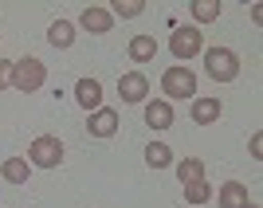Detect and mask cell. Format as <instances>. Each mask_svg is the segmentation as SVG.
Listing matches in <instances>:
<instances>
[{"label": "cell", "instance_id": "7", "mask_svg": "<svg viewBox=\"0 0 263 208\" xmlns=\"http://www.w3.org/2000/svg\"><path fill=\"white\" fill-rule=\"evenodd\" d=\"M87 130H90V138H114V134H118V110L114 106H99L87 118Z\"/></svg>", "mask_w": 263, "mask_h": 208}, {"label": "cell", "instance_id": "15", "mask_svg": "<svg viewBox=\"0 0 263 208\" xmlns=\"http://www.w3.org/2000/svg\"><path fill=\"white\" fill-rule=\"evenodd\" d=\"M47 44L59 47V51H67V47L75 44V24L71 20H55L51 28H47Z\"/></svg>", "mask_w": 263, "mask_h": 208}, {"label": "cell", "instance_id": "11", "mask_svg": "<svg viewBox=\"0 0 263 208\" xmlns=\"http://www.w3.org/2000/svg\"><path fill=\"white\" fill-rule=\"evenodd\" d=\"M145 126H154V130H169L173 126V106L165 99H154V102H145Z\"/></svg>", "mask_w": 263, "mask_h": 208}, {"label": "cell", "instance_id": "3", "mask_svg": "<svg viewBox=\"0 0 263 208\" xmlns=\"http://www.w3.org/2000/svg\"><path fill=\"white\" fill-rule=\"evenodd\" d=\"M161 90L169 99H197V75L185 63H173V67H165V75H161Z\"/></svg>", "mask_w": 263, "mask_h": 208}, {"label": "cell", "instance_id": "14", "mask_svg": "<svg viewBox=\"0 0 263 208\" xmlns=\"http://www.w3.org/2000/svg\"><path fill=\"white\" fill-rule=\"evenodd\" d=\"M216 204H220V208H243V204H248V188H243L240 181H228V185H220Z\"/></svg>", "mask_w": 263, "mask_h": 208}, {"label": "cell", "instance_id": "16", "mask_svg": "<svg viewBox=\"0 0 263 208\" xmlns=\"http://www.w3.org/2000/svg\"><path fill=\"white\" fill-rule=\"evenodd\" d=\"M173 169H177V181H181V185L204 181V161H200V157H181V161H173Z\"/></svg>", "mask_w": 263, "mask_h": 208}, {"label": "cell", "instance_id": "13", "mask_svg": "<svg viewBox=\"0 0 263 208\" xmlns=\"http://www.w3.org/2000/svg\"><path fill=\"white\" fill-rule=\"evenodd\" d=\"M126 51H130L134 63H154V55H157V40H154V35H145V32H138V35L130 40V47H126Z\"/></svg>", "mask_w": 263, "mask_h": 208}, {"label": "cell", "instance_id": "20", "mask_svg": "<svg viewBox=\"0 0 263 208\" xmlns=\"http://www.w3.org/2000/svg\"><path fill=\"white\" fill-rule=\"evenodd\" d=\"M185 200H189V204H204V200H212V185H209V181H193V185H185Z\"/></svg>", "mask_w": 263, "mask_h": 208}, {"label": "cell", "instance_id": "17", "mask_svg": "<svg viewBox=\"0 0 263 208\" xmlns=\"http://www.w3.org/2000/svg\"><path fill=\"white\" fill-rule=\"evenodd\" d=\"M145 161H149V169H169L177 157H173V149H169L165 142H149L145 145Z\"/></svg>", "mask_w": 263, "mask_h": 208}, {"label": "cell", "instance_id": "8", "mask_svg": "<svg viewBox=\"0 0 263 208\" xmlns=\"http://www.w3.org/2000/svg\"><path fill=\"white\" fill-rule=\"evenodd\" d=\"M75 102L87 110V114H95V110L102 106V83L99 79H79L75 83Z\"/></svg>", "mask_w": 263, "mask_h": 208}, {"label": "cell", "instance_id": "2", "mask_svg": "<svg viewBox=\"0 0 263 208\" xmlns=\"http://www.w3.org/2000/svg\"><path fill=\"white\" fill-rule=\"evenodd\" d=\"M204 75L212 83H236L240 79V55L232 47H204Z\"/></svg>", "mask_w": 263, "mask_h": 208}, {"label": "cell", "instance_id": "6", "mask_svg": "<svg viewBox=\"0 0 263 208\" xmlns=\"http://www.w3.org/2000/svg\"><path fill=\"white\" fill-rule=\"evenodd\" d=\"M118 94H122V102H145L149 79L142 71H126V75H118Z\"/></svg>", "mask_w": 263, "mask_h": 208}, {"label": "cell", "instance_id": "5", "mask_svg": "<svg viewBox=\"0 0 263 208\" xmlns=\"http://www.w3.org/2000/svg\"><path fill=\"white\" fill-rule=\"evenodd\" d=\"M169 51H173V59H193V55L204 51V32H200L197 24H189V28H177L173 35H169Z\"/></svg>", "mask_w": 263, "mask_h": 208}, {"label": "cell", "instance_id": "1", "mask_svg": "<svg viewBox=\"0 0 263 208\" xmlns=\"http://www.w3.org/2000/svg\"><path fill=\"white\" fill-rule=\"evenodd\" d=\"M8 83L24 94H32L47 83V63L35 59V55H24V59H12V71H8Z\"/></svg>", "mask_w": 263, "mask_h": 208}, {"label": "cell", "instance_id": "4", "mask_svg": "<svg viewBox=\"0 0 263 208\" xmlns=\"http://www.w3.org/2000/svg\"><path fill=\"white\" fill-rule=\"evenodd\" d=\"M28 165H35V169H59V165H63V142L51 138V134L35 138V142L28 145Z\"/></svg>", "mask_w": 263, "mask_h": 208}, {"label": "cell", "instance_id": "18", "mask_svg": "<svg viewBox=\"0 0 263 208\" xmlns=\"http://www.w3.org/2000/svg\"><path fill=\"white\" fill-rule=\"evenodd\" d=\"M189 12H193L197 28H200V24H212V20H220V0H193Z\"/></svg>", "mask_w": 263, "mask_h": 208}, {"label": "cell", "instance_id": "23", "mask_svg": "<svg viewBox=\"0 0 263 208\" xmlns=\"http://www.w3.org/2000/svg\"><path fill=\"white\" fill-rule=\"evenodd\" d=\"M243 208H259V204H255V200H248V204H243Z\"/></svg>", "mask_w": 263, "mask_h": 208}, {"label": "cell", "instance_id": "9", "mask_svg": "<svg viewBox=\"0 0 263 208\" xmlns=\"http://www.w3.org/2000/svg\"><path fill=\"white\" fill-rule=\"evenodd\" d=\"M79 24H83V28H87L90 35H106L110 28H114V16H110L106 8H99V4H90V8H83Z\"/></svg>", "mask_w": 263, "mask_h": 208}, {"label": "cell", "instance_id": "22", "mask_svg": "<svg viewBox=\"0 0 263 208\" xmlns=\"http://www.w3.org/2000/svg\"><path fill=\"white\" fill-rule=\"evenodd\" d=\"M8 71H12V59H0V90L8 87Z\"/></svg>", "mask_w": 263, "mask_h": 208}, {"label": "cell", "instance_id": "12", "mask_svg": "<svg viewBox=\"0 0 263 208\" xmlns=\"http://www.w3.org/2000/svg\"><path fill=\"white\" fill-rule=\"evenodd\" d=\"M0 177H4L8 185H28L32 165H28V157H4V165H0Z\"/></svg>", "mask_w": 263, "mask_h": 208}, {"label": "cell", "instance_id": "10", "mask_svg": "<svg viewBox=\"0 0 263 208\" xmlns=\"http://www.w3.org/2000/svg\"><path fill=\"white\" fill-rule=\"evenodd\" d=\"M189 114H193V122H197V126H212V122L224 114V102H220V99H193Z\"/></svg>", "mask_w": 263, "mask_h": 208}, {"label": "cell", "instance_id": "19", "mask_svg": "<svg viewBox=\"0 0 263 208\" xmlns=\"http://www.w3.org/2000/svg\"><path fill=\"white\" fill-rule=\"evenodd\" d=\"M106 12H110V16H122V20H134V16H142V12H145V4H142V0H114Z\"/></svg>", "mask_w": 263, "mask_h": 208}, {"label": "cell", "instance_id": "21", "mask_svg": "<svg viewBox=\"0 0 263 208\" xmlns=\"http://www.w3.org/2000/svg\"><path fill=\"white\" fill-rule=\"evenodd\" d=\"M248 154L259 161V154H263V134H252V142H248Z\"/></svg>", "mask_w": 263, "mask_h": 208}]
</instances>
